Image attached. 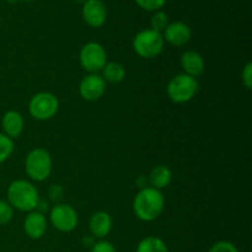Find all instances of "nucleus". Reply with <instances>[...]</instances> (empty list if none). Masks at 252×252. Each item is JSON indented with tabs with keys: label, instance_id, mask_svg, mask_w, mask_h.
<instances>
[{
	"label": "nucleus",
	"instance_id": "obj_1",
	"mask_svg": "<svg viewBox=\"0 0 252 252\" xmlns=\"http://www.w3.org/2000/svg\"><path fill=\"white\" fill-rule=\"evenodd\" d=\"M165 208V197L161 191L148 186L139 189L133 199V212L139 220L149 223L161 216Z\"/></svg>",
	"mask_w": 252,
	"mask_h": 252
},
{
	"label": "nucleus",
	"instance_id": "obj_2",
	"mask_svg": "<svg viewBox=\"0 0 252 252\" xmlns=\"http://www.w3.org/2000/svg\"><path fill=\"white\" fill-rule=\"evenodd\" d=\"M6 198L10 206L20 212H32L38 204L39 193L36 186L27 180H15L9 185Z\"/></svg>",
	"mask_w": 252,
	"mask_h": 252
},
{
	"label": "nucleus",
	"instance_id": "obj_3",
	"mask_svg": "<svg viewBox=\"0 0 252 252\" xmlns=\"http://www.w3.org/2000/svg\"><path fill=\"white\" fill-rule=\"evenodd\" d=\"M132 46L133 51L140 58L152 59L162 53L165 41L160 32L152 29H144L135 34Z\"/></svg>",
	"mask_w": 252,
	"mask_h": 252
},
{
	"label": "nucleus",
	"instance_id": "obj_4",
	"mask_svg": "<svg viewBox=\"0 0 252 252\" xmlns=\"http://www.w3.org/2000/svg\"><path fill=\"white\" fill-rule=\"evenodd\" d=\"M53 167V161L48 150L34 148L25 159V171L27 176L36 182H43L49 177Z\"/></svg>",
	"mask_w": 252,
	"mask_h": 252
},
{
	"label": "nucleus",
	"instance_id": "obj_5",
	"mask_svg": "<svg viewBox=\"0 0 252 252\" xmlns=\"http://www.w3.org/2000/svg\"><path fill=\"white\" fill-rule=\"evenodd\" d=\"M199 84L196 78L187 75V74H177L166 86L167 97L175 103L189 102L198 93Z\"/></svg>",
	"mask_w": 252,
	"mask_h": 252
},
{
	"label": "nucleus",
	"instance_id": "obj_6",
	"mask_svg": "<svg viewBox=\"0 0 252 252\" xmlns=\"http://www.w3.org/2000/svg\"><path fill=\"white\" fill-rule=\"evenodd\" d=\"M59 100L54 94L42 91L31 97L29 102V112L37 121H49L58 113Z\"/></svg>",
	"mask_w": 252,
	"mask_h": 252
},
{
	"label": "nucleus",
	"instance_id": "obj_7",
	"mask_svg": "<svg viewBox=\"0 0 252 252\" xmlns=\"http://www.w3.org/2000/svg\"><path fill=\"white\" fill-rule=\"evenodd\" d=\"M79 62L89 74H98L107 63V52L98 42H88L79 53Z\"/></svg>",
	"mask_w": 252,
	"mask_h": 252
},
{
	"label": "nucleus",
	"instance_id": "obj_8",
	"mask_svg": "<svg viewBox=\"0 0 252 252\" xmlns=\"http://www.w3.org/2000/svg\"><path fill=\"white\" fill-rule=\"evenodd\" d=\"M49 221L56 230L70 233L78 226L79 217L70 204L58 203L54 204L49 211Z\"/></svg>",
	"mask_w": 252,
	"mask_h": 252
},
{
	"label": "nucleus",
	"instance_id": "obj_9",
	"mask_svg": "<svg viewBox=\"0 0 252 252\" xmlns=\"http://www.w3.org/2000/svg\"><path fill=\"white\" fill-rule=\"evenodd\" d=\"M107 84L100 74H88L79 84V94L89 102L97 101L105 95Z\"/></svg>",
	"mask_w": 252,
	"mask_h": 252
},
{
	"label": "nucleus",
	"instance_id": "obj_10",
	"mask_svg": "<svg viewBox=\"0 0 252 252\" xmlns=\"http://www.w3.org/2000/svg\"><path fill=\"white\" fill-rule=\"evenodd\" d=\"M81 15L88 26L100 29L107 20V9L102 0H88L83 4Z\"/></svg>",
	"mask_w": 252,
	"mask_h": 252
},
{
	"label": "nucleus",
	"instance_id": "obj_11",
	"mask_svg": "<svg viewBox=\"0 0 252 252\" xmlns=\"http://www.w3.org/2000/svg\"><path fill=\"white\" fill-rule=\"evenodd\" d=\"M164 41L175 47L186 46L192 38L191 27L184 21L170 22L165 31L162 32Z\"/></svg>",
	"mask_w": 252,
	"mask_h": 252
},
{
	"label": "nucleus",
	"instance_id": "obj_12",
	"mask_svg": "<svg viewBox=\"0 0 252 252\" xmlns=\"http://www.w3.org/2000/svg\"><path fill=\"white\" fill-rule=\"evenodd\" d=\"M48 228V221L44 214L37 211H32L27 213L24 220V231L32 240H38L43 238Z\"/></svg>",
	"mask_w": 252,
	"mask_h": 252
},
{
	"label": "nucleus",
	"instance_id": "obj_13",
	"mask_svg": "<svg viewBox=\"0 0 252 252\" xmlns=\"http://www.w3.org/2000/svg\"><path fill=\"white\" fill-rule=\"evenodd\" d=\"M112 229V218L107 212H96L89 220V230L94 239L103 240Z\"/></svg>",
	"mask_w": 252,
	"mask_h": 252
},
{
	"label": "nucleus",
	"instance_id": "obj_14",
	"mask_svg": "<svg viewBox=\"0 0 252 252\" xmlns=\"http://www.w3.org/2000/svg\"><path fill=\"white\" fill-rule=\"evenodd\" d=\"M1 128L2 133L5 135H7L9 138H11L12 140L19 138L22 134L25 128V121L24 117L20 112L15 110L6 111V112L2 115L1 118Z\"/></svg>",
	"mask_w": 252,
	"mask_h": 252
},
{
	"label": "nucleus",
	"instance_id": "obj_15",
	"mask_svg": "<svg viewBox=\"0 0 252 252\" xmlns=\"http://www.w3.org/2000/svg\"><path fill=\"white\" fill-rule=\"evenodd\" d=\"M181 66L184 74L192 76V78H198L204 73L206 63L201 53L196 51H186L181 56Z\"/></svg>",
	"mask_w": 252,
	"mask_h": 252
},
{
	"label": "nucleus",
	"instance_id": "obj_16",
	"mask_svg": "<svg viewBox=\"0 0 252 252\" xmlns=\"http://www.w3.org/2000/svg\"><path fill=\"white\" fill-rule=\"evenodd\" d=\"M172 181V172L165 165H158L154 169L150 171V174L148 175V182H149V186L153 187L155 189H166Z\"/></svg>",
	"mask_w": 252,
	"mask_h": 252
},
{
	"label": "nucleus",
	"instance_id": "obj_17",
	"mask_svg": "<svg viewBox=\"0 0 252 252\" xmlns=\"http://www.w3.org/2000/svg\"><path fill=\"white\" fill-rule=\"evenodd\" d=\"M101 76L106 84H118L125 80L126 78V69L118 62H107L103 69L101 70Z\"/></svg>",
	"mask_w": 252,
	"mask_h": 252
},
{
	"label": "nucleus",
	"instance_id": "obj_18",
	"mask_svg": "<svg viewBox=\"0 0 252 252\" xmlns=\"http://www.w3.org/2000/svg\"><path fill=\"white\" fill-rule=\"evenodd\" d=\"M135 252H169V249L158 236H147L139 241Z\"/></svg>",
	"mask_w": 252,
	"mask_h": 252
},
{
	"label": "nucleus",
	"instance_id": "obj_19",
	"mask_svg": "<svg viewBox=\"0 0 252 252\" xmlns=\"http://www.w3.org/2000/svg\"><path fill=\"white\" fill-rule=\"evenodd\" d=\"M169 24V16H167L166 12L161 11V10L155 11L153 16L150 17V29L157 32H160V33L165 31V29H166Z\"/></svg>",
	"mask_w": 252,
	"mask_h": 252
},
{
	"label": "nucleus",
	"instance_id": "obj_20",
	"mask_svg": "<svg viewBox=\"0 0 252 252\" xmlns=\"http://www.w3.org/2000/svg\"><path fill=\"white\" fill-rule=\"evenodd\" d=\"M14 149V140L7 137V135H5L2 132H0V164L5 162L11 157Z\"/></svg>",
	"mask_w": 252,
	"mask_h": 252
},
{
	"label": "nucleus",
	"instance_id": "obj_21",
	"mask_svg": "<svg viewBox=\"0 0 252 252\" xmlns=\"http://www.w3.org/2000/svg\"><path fill=\"white\" fill-rule=\"evenodd\" d=\"M14 218V208L5 199H0V225H6Z\"/></svg>",
	"mask_w": 252,
	"mask_h": 252
},
{
	"label": "nucleus",
	"instance_id": "obj_22",
	"mask_svg": "<svg viewBox=\"0 0 252 252\" xmlns=\"http://www.w3.org/2000/svg\"><path fill=\"white\" fill-rule=\"evenodd\" d=\"M139 7H142L145 11L155 12L158 10H161V7L166 4L167 0H134Z\"/></svg>",
	"mask_w": 252,
	"mask_h": 252
},
{
	"label": "nucleus",
	"instance_id": "obj_23",
	"mask_svg": "<svg viewBox=\"0 0 252 252\" xmlns=\"http://www.w3.org/2000/svg\"><path fill=\"white\" fill-rule=\"evenodd\" d=\"M64 194H65L64 187L59 184L51 185V187L48 189V198L51 199L54 204L62 203V199L64 198Z\"/></svg>",
	"mask_w": 252,
	"mask_h": 252
},
{
	"label": "nucleus",
	"instance_id": "obj_24",
	"mask_svg": "<svg viewBox=\"0 0 252 252\" xmlns=\"http://www.w3.org/2000/svg\"><path fill=\"white\" fill-rule=\"evenodd\" d=\"M209 252H239V250L230 241L220 240L212 245V248L209 249Z\"/></svg>",
	"mask_w": 252,
	"mask_h": 252
},
{
	"label": "nucleus",
	"instance_id": "obj_25",
	"mask_svg": "<svg viewBox=\"0 0 252 252\" xmlns=\"http://www.w3.org/2000/svg\"><path fill=\"white\" fill-rule=\"evenodd\" d=\"M241 80H243L244 86H245L248 90H251L252 88V63L249 62V63L245 64L243 71H241Z\"/></svg>",
	"mask_w": 252,
	"mask_h": 252
},
{
	"label": "nucleus",
	"instance_id": "obj_26",
	"mask_svg": "<svg viewBox=\"0 0 252 252\" xmlns=\"http://www.w3.org/2000/svg\"><path fill=\"white\" fill-rule=\"evenodd\" d=\"M90 252H116L115 246L107 240H98L91 246Z\"/></svg>",
	"mask_w": 252,
	"mask_h": 252
},
{
	"label": "nucleus",
	"instance_id": "obj_27",
	"mask_svg": "<svg viewBox=\"0 0 252 252\" xmlns=\"http://www.w3.org/2000/svg\"><path fill=\"white\" fill-rule=\"evenodd\" d=\"M73 1L78 2V4H84L85 1H88V0H73Z\"/></svg>",
	"mask_w": 252,
	"mask_h": 252
},
{
	"label": "nucleus",
	"instance_id": "obj_28",
	"mask_svg": "<svg viewBox=\"0 0 252 252\" xmlns=\"http://www.w3.org/2000/svg\"><path fill=\"white\" fill-rule=\"evenodd\" d=\"M22 1H33V0H22Z\"/></svg>",
	"mask_w": 252,
	"mask_h": 252
},
{
	"label": "nucleus",
	"instance_id": "obj_29",
	"mask_svg": "<svg viewBox=\"0 0 252 252\" xmlns=\"http://www.w3.org/2000/svg\"><path fill=\"white\" fill-rule=\"evenodd\" d=\"M102 1H103V0H102Z\"/></svg>",
	"mask_w": 252,
	"mask_h": 252
}]
</instances>
